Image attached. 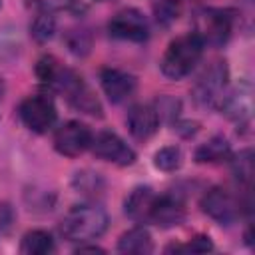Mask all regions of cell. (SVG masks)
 <instances>
[{
	"mask_svg": "<svg viewBox=\"0 0 255 255\" xmlns=\"http://www.w3.org/2000/svg\"><path fill=\"white\" fill-rule=\"evenodd\" d=\"M76 189H80L82 193H90V191H100L102 189V179L98 173H90V171H82L76 175L74 179Z\"/></svg>",
	"mask_w": 255,
	"mask_h": 255,
	"instance_id": "cb8c5ba5",
	"label": "cell"
},
{
	"mask_svg": "<svg viewBox=\"0 0 255 255\" xmlns=\"http://www.w3.org/2000/svg\"><path fill=\"white\" fill-rule=\"evenodd\" d=\"M185 219V207L183 203L173 197V195H161L155 199L153 211H151V221L159 227H175L183 223Z\"/></svg>",
	"mask_w": 255,
	"mask_h": 255,
	"instance_id": "5bb4252c",
	"label": "cell"
},
{
	"mask_svg": "<svg viewBox=\"0 0 255 255\" xmlns=\"http://www.w3.org/2000/svg\"><path fill=\"white\" fill-rule=\"evenodd\" d=\"M90 147H92L96 157H100L104 161H110V163H116L120 167L131 165L135 161V151L114 131L98 133L96 137H92Z\"/></svg>",
	"mask_w": 255,
	"mask_h": 255,
	"instance_id": "9c48e42d",
	"label": "cell"
},
{
	"mask_svg": "<svg viewBox=\"0 0 255 255\" xmlns=\"http://www.w3.org/2000/svg\"><path fill=\"white\" fill-rule=\"evenodd\" d=\"M68 46H70V50L74 52V54H78V56H84V54H88V50H90V40L86 38L84 40V34L80 32H74L72 34V38L68 40Z\"/></svg>",
	"mask_w": 255,
	"mask_h": 255,
	"instance_id": "4316f807",
	"label": "cell"
},
{
	"mask_svg": "<svg viewBox=\"0 0 255 255\" xmlns=\"http://www.w3.org/2000/svg\"><path fill=\"white\" fill-rule=\"evenodd\" d=\"M108 32L110 36L118 40H128V42H145L149 36L147 20L135 8H126L114 14L112 20L108 22Z\"/></svg>",
	"mask_w": 255,
	"mask_h": 255,
	"instance_id": "52a82bcc",
	"label": "cell"
},
{
	"mask_svg": "<svg viewBox=\"0 0 255 255\" xmlns=\"http://www.w3.org/2000/svg\"><path fill=\"white\" fill-rule=\"evenodd\" d=\"M211 249H213V243L207 235H197L185 245L167 247V251H191V253H205V251H211Z\"/></svg>",
	"mask_w": 255,
	"mask_h": 255,
	"instance_id": "d4e9b609",
	"label": "cell"
},
{
	"mask_svg": "<svg viewBox=\"0 0 255 255\" xmlns=\"http://www.w3.org/2000/svg\"><path fill=\"white\" fill-rule=\"evenodd\" d=\"M227 64L225 62H213L197 80V84L193 86V100L199 106H209V108H217L221 98L225 96V86H227Z\"/></svg>",
	"mask_w": 255,
	"mask_h": 255,
	"instance_id": "5b68a950",
	"label": "cell"
},
{
	"mask_svg": "<svg viewBox=\"0 0 255 255\" xmlns=\"http://www.w3.org/2000/svg\"><path fill=\"white\" fill-rule=\"evenodd\" d=\"M20 251L24 255H46L54 251V237L44 229H32L22 237Z\"/></svg>",
	"mask_w": 255,
	"mask_h": 255,
	"instance_id": "e0dca14e",
	"label": "cell"
},
{
	"mask_svg": "<svg viewBox=\"0 0 255 255\" xmlns=\"http://www.w3.org/2000/svg\"><path fill=\"white\" fill-rule=\"evenodd\" d=\"M155 112H157V116H159V120L163 118V116H167V118H173V116H177V112H179V102L177 100H173V98H167V96H163V98H159L157 102H155Z\"/></svg>",
	"mask_w": 255,
	"mask_h": 255,
	"instance_id": "484cf974",
	"label": "cell"
},
{
	"mask_svg": "<svg viewBox=\"0 0 255 255\" xmlns=\"http://www.w3.org/2000/svg\"><path fill=\"white\" fill-rule=\"evenodd\" d=\"M179 12H181L179 0H157L153 4L155 20L159 24H163V26H169L171 22H175L179 18Z\"/></svg>",
	"mask_w": 255,
	"mask_h": 255,
	"instance_id": "7402d4cb",
	"label": "cell"
},
{
	"mask_svg": "<svg viewBox=\"0 0 255 255\" xmlns=\"http://www.w3.org/2000/svg\"><path fill=\"white\" fill-rule=\"evenodd\" d=\"M159 128V116L149 104H135L128 112V129L135 139L151 137Z\"/></svg>",
	"mask_w": 255,
	"mask_h": 255,
	"instance_id": "7c38bea8",
	"label": "cell"
},
{
	"mask_svg": "<svg viewBox=\"0 0 255 255\" xmlns=\"http://www.w3.org/2000/svg\"><path fill=\"white\" fill-rule=\"evenodd\" d=\"M157 195L153 193L151 187H135L131 193L126 197V213L137 223H147L151 221V211L155 205Z\"/></svg>",
	"mask_w": 255,
	"mask_h": 255,
	"instance_id": "4fadbf2b",
	"label": "cell"
},
{
	"mask_svg": "<svg viewBox=\"0 0 255 255\" xmlns=\"http://www.w3.org/2000/svg\"><path fill=\"white\" fill-rule=\"evenodd\" d=\"M203 42L195 32H189L185 36H179L169 42L163 58H161V74L169 80H181L185 78L195 64L199 62L203 54Z\"/></svg>",
	"mask_w": 255,
	"mask_h": 255,
	"instance_id": "6da1fadb",
	"label": "cell"
},
{
	"mask_svg": "<svg viewBox=\"0 0 255 255\" xmlns=\"http://www.w3.org/2000/svg\"><path fill=\"white\" fill-rule=\"evenodd\" d=\"M54 32H56V20L48 12H40L30 26V34L36 42H48L54 36Z\"/></svg>",
	"mask_w": 255,
	"mask_h": 255,
	"instance_id": "d6986e66",
	"label": "cell"
},
{
	"mask_svg": "<svg viewBox=\"0 0 255 255\" xmlns=\"http://www.w3.org/2000/svg\"><path fill=\"white\" fill-rule=\"evenodd\" d=\"M100 84L110 102L120 104L135 92V78L118 68H104L100 72Z\"/></svg>",
	"mask_w": 255,
	"mask_h": 255,
	"instance_id": "8fae6325",
	"label": "cell"
},
{
	"mask_svg": "<svg viewBox=\"0 0 255 255\" xmlns=\"http://www.w3.org/2000/svg\"><path fill=\"white\" fill-rule=\"evenodd\" d=\"M18 116L22 124L34 133H46L50 128H54L58 118L54 102L44 94L28 96L26 100H22L18 106Z\"/></svg>",
	"mask_w": 255,
	"mask_h": 255,
	"instance_id": "277c9868",
	"label": "cell"
},
{
	"mask_svg": "<svg viewBox=\"0 0 255 255\" xmlns=\"http://www.w3.org/2000/svg\"><path fill=\"white\" fill-rule=\"evenodd\" d=\"M153 163L161 171H175L181 165V149L175 145H165L153 155Z\"/></svg>",
	"mask_w": 255,
	"mask_h": 255,
	"instance_id": "44dd1931",
	"label": "cell"
},
{
	"mask_svg": "<svg viewBox=\"0 0 255 255\" xmlns=\"http://www.w3.org/2000/svg\"><path fill=\"white\" fill-rule=\"evenodd\" d=\"M86 251H88V253H104V249H102V247H96V245H84V247L80 245V247L76 249V253H86Z\"/></svg>",
	"mask_w": 255,
	"mask_h": 255,
	"instance_id": "83f0119b",
	"label": "cell"
},
{
	"mask_svg": "<svg viewBox=\"0 0 255 255\" xmlns=\"http://www.w3.org/2000/svg\"><path fill=\"white\" fill-rule=\"evenodd\" d=\"M60 72V64L54 56H42L36 64V76L44 82V84H52L56 74Z\"/></svg>",
	"mask_w": 255,
	"mask_h": 255,
	"instance_id": "603a6c76",
	"label": "cell"
},
{
	"mask_svg": "<svg viewBox=\"0 0 255 255\" xmlns=\"http://www.w3.org/2000/svg\"><path fill=\"white\" fill-rule=\"evenodd\" d=\"M118 251L120 253H135V255L151 253L153 251V241H151L149 231L143 229V227H133V229L126 231L118 239Z\"/></svg>",
	"mask_w": 255,
	"mask_h": 255,
	"instance_id": "2e32d148",
	"label": "cell"
},
{
	"mask_svg": "<svg viewBox=\"0 0 255 255\" xmlns=\"http://www.w3.org/2000/svg\"><path fill=\"white\" fill-rule=\"evenodd\" d=\"M231 165H233L235 177H237L241 183L251 185V179H253V151H251V149L239 151V153L233 157Z\"/></svg>",
	"mask_w": 255,
	"mask_h": 255,
	"instance_id": "ffe728a7",
	"label": "cell"
},
{
	"mask_svg": "<svg viewBox=\"0 0 255 255\" xmlns=\"http://www.w3.org/2000/svg\"><path fill=\"white\" fill-rule=\"evenodd\" d=\"M28 6L38 8L40 12H82L84 6L80 0H26Z\"/></svg>",
	"mask_w": 255,
	"mask_h": 255,
	"instance_id": "ac0fdd59",
	"label": "cell"
},
{
	"mask_svg": "<svg viewBox=\"0 0 255 255\" xmlns=\"http://www.w3.org/2000/svg\"><path fill=\"white\" fill-rule=\"evenodd\" d=\"M50 86L60 90L66 96V100L70 102V106H74L76 110H80L84 114H90V116H96V118H102L100 100L96 98L92 88L84 82V78L78 76L76 72L60 68V72L56 74V78H54V82Z\"/></svg>",
	"mask_w": 255,
	"mask_h": 255,
	"instance_id": "3957f363",
	"label": "cell"
},
{
	"mask_svg": "<svg viewBox=\"0 0 255 255\" xmlns=\"http://www.w3.org/2000/svg\"><path fill=\"white\" fill-rule=\"evenodd\" d=\"M193 157L197 163H219L231 157V145L223 135H213L195 149Z\"/></svg>",
	"mask_w": 255,
	"mask_h": 255,
	"instance_id": "9a60e30c",
	"label": "cell"
},
{
	"mask_svg": "<svg viewBox=\"0 0 255 255\" xmlns=\"http://www.w3.org/2000/svg\"><path fill=\"white\" fill-rule=\"evenodd\" d=\"M108 213L98 205H76L60 221V233L68 241H90L108 229Z\"/></svg>",
	"mask_w": 255,
	"mask_h": 255,
	"instance_id": "7a4b0ae2",
	"label": "cell"
},
{
	"mask_svg": "<svg viewBox=\"0 0 255 255\" xmlns=\"http://www.w3.org/2000/svg\"><path fill=\"white\" fill-rule=\"evenodd\" d=\"M201 211L207 213L211 219L219 221L221 225H229L239 217V201L223 187H211L203 197H201Z\"/></svg>",
	"mask_w": 255,
	"mask_h": 255,
	"instance_id": "30bf717a",
	"label": "cell"
},
{
	"mask_svg": "<svg viewBox=\"0 0 255 255\" xmlns=\"http://www.w3.org/2000/svg\"><path fill=\"white\" fill-rule=\"evenodd\" d=\"M195 34L203 44L221 46L231 36V18L223 10L205 8L195 18Z\"/></svg>",
	"mask_w": 255,
	"mask_h": 255,
	"instance_id": "8992f818",
	"label": "cell"
},
{
	"mask_svg": "<svg viewBox=\"0 0 255 255\" xmlns=\"http://www.w3.org/2000/svg\"><path fill=\"white\" fill-rule=\"evenodd\" d=\"M92 137L94 135L86 124H82L78 120H70L56 129L54 147L58 153H62L66 157H76L90 147Z\"/></svg>",
	"mask_w": 255,
	"mask_h": 255,
	"instance_id": "ba28073f",
	"label": "cell"
}]
</instances>
